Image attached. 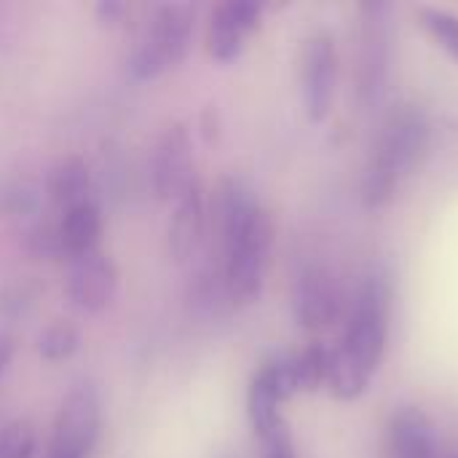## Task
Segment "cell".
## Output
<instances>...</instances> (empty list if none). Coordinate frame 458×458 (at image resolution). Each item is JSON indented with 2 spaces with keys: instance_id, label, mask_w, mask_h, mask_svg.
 I'll return each mask as SVG.
<instances>
[{
  "instance_id": "1",
  "label": "cell",
  "mask_w": 458,
  "mask_h": 458,
  "mask_svg": "<svg viewBox=\"0 0 458 458\" xmlns=\"http://www.w3.org/2000/svg\"><path fill=\"white\" fill-rule=\"evenodd\" d=\"M212 223L231 303H255L263 293L274 247L271 215L239 177H223L212 199Z\"/></svg>"
},
{
  "instance_id": "2",
  "label": "cell",
  "mask_w": 458,
  "mask_h": 458,
  "mask_svg": "<svg viewBox=\"0 0 458 458\" xmlns=\"http://www.w3.org/2000/svg\"><path fill=\"white\" fill-rule=\"evenodd\" d=\"M429 137L432 126L421 105L405 102L386 115L362 177L365 207L378 209L397 196L400 185L421 166L429 150Z\"/></svg>"
},
{
  "instance_id": "3",
  "label": "cell",
  "mask_w": 458,
  "mask_h": 458,
  "mask_svg": "<svg viewBox=\"0 0 458 458\" xmlns=\"http://www.w3.org/2000/svg\"><path fill=\"white\" fill-rule=\"evenodd\" d=\"M389 309L392 290L384 276H368L352 301L344 338L335 344L346 357H352L368 376L384 362L389 344Z\"/></svg>"
},
{
  "instance_id": "4",
  "label": "cell",
  "mask_w": 458,
  "mask_h": 458,
  "mask_svg": "<svg viewBox=\"0 0 458 458\" xmlns=\"http://www.w3.org/2000/svg\"><path fill=\"white\" fill-rule=\"evenodd\" d=\"M193 8L185 3H164L150 13V21L129 56V72L137 81H153L174 70L191 48Z\"/></svg>"
},
{
  "instance_id": "5",
  "label": "cell",
  "mask_w": 458,
  "mask_h": 458,
  "mask_svg": "<svg viewBox=\"0 0 458 458\" xmlns=\"http://www.w3.org/2000/svg\"><path fill=\"white\" fill-rule=\"evenodd\" d=\"M102 429V403L94 384L81 381L62 400L54 419L48 458H89Z\"/></svg>"
},
{
  "instance_id": "6",
  "label": "cell",
  "mask_w": 458,
  "mask_h": 458,
  "mask_svg": "<svg viewBox=\"0 0 458 458\" xmlns=\"http://www.w3.org/2000/svg\"><path fill=\"white\" fill-rule=\"evenodd\" d=\"M360 54H357V99L362 110L381 102L392 59V21L386 3L360 5Z\"/></svg>"
},
{
  "instance_id": "7",
  "label": "cell",
  "mask_w": 458,
  "mask_h": 458,
  "mask_svg": "<svg viewBox=\"0 0 458 458\" xmlns=\"http://www.w3.org/2000/svg\"><path fill=\"white\" fill-rule=\"evenodd\" d=\"M338 83V48L335 38L325 30L314 32L303 46L301 59V94L311 123H322L330 115Z\"/></svg>"
},
{
  "instance_id": "8",
  "label": "cell",
  "mask_w": 458,
  "mask_h": 458,
  "mask_svg": "<svg viewBox=\"0 0 458 458\" xmlns=\"http://www.w3.org/2000/svg\"><path fill=\"white\" fill-rule=\"evenodd\" d=\"M150 180H153L156 196L164 201H177L196 182L193 137L182 121L169 123L164 134L158 137L153 158H150Z\"/></svg>"
},
{
  "instance_id": "9",
  "label": "cell",
  "mask_w": 458,
  "mask_h": 458,
  "mask_svg": "<svg viewBox=\"0 0 458 458\" xmlns=\"http://www.w3.org/2000/svg\"><path fill=\"white\" fill-rule=\"evenodd\" d=\"M118 293V268L102 250L67 260V298L83 314L105 311Z\"/></svg>"
},
{
  "instance_id": "10",
  "label": "cell",
  "mask_w": 458,
  "mask_h": 458,
  "mask_svg": "<svg viewBox=\"0 0 458 458\" xmlns=\"http://www.w3.org/2000/svg\"><path fill=\"white\" fill-rule=\"evenodd\" d=\"M344 295L327 268L309 266L293 284V314L303 330H325L341 317Z\"/></svg>"
},
{
  "instance_id": "11",
  "label": "cell",
  "mask_w": 458,
  "mask_h": 458,
  "mask_svg": "<svg viewBox=\"0 0 458 458\" xmlns=\"http://www.w3.org/2000/svg\"><path fill=\"white\" fill-rule=\"evenodd\" d=\"M263 19V5L255 0H225L212 11L207 27V51L215 62H233L244 51V40L258 30Z\"/></svg>"
},
{
  "instance_id": "12",
  "label": "cell",
  "mask_w": 458,
  "mask_h": 458,
  "mask_svg": "<svg viewBox=\"0 0 458 458\" xmlns=\"http://www.w3.org/2000/svg\"><path fill=\"white\" fill-rule=\"evenodd\" d=\"M443 440L435 421L416 405L397 408L386 424V458H440Z\"/></svg>"
},
{
  "instance_id": "13",
  "label": "cell",
  "mask_w": 458,
  "mask_h": 458,
  "mask_svg": "<svg viewBox=\"0 0 458 458\" xmlns=\"http://www.w3.org/2000/svg\"><path fill=\"white\" fill-rule=\"evenodd\" d=\"M204 228H207V204H204L201 182L196 180L174 201V212L169 220V255L177 263H188L199 252Z\"/></svg>"
},
{
  "instance_id": "14",
  "label": "cell",
  "mask_w": 458,
  "mask_h": 458,
  "mask_svg": "<svg viewBox=\"0 0 458 458\" xmlns=\"http://www.w3.org/2000/svg\"><path fill=\"white\" fill-rule=\"evenodd\" d=\"M284 403H287V397L279 389L274 368H271V362H266L252 376L250 389H247V416H250V424H252L258 440H266L274 432H279L282 427H287L284 419H282V405Z\"/></svg>"
},
{
  "instance_id": "15",
  "label": "cell",
  "mask_w": 458,
  "mask_h": 458,
  "mask_svg": "<svg viewBox=\"0 0 458 458\" xmlns=\"http://www.w3.org/2000/svg\"><path fill=\"white\" fill-rule=\"evenodd\" d=\"M99 236H102V212L91 199L62 212V217H59L62 258L70 260L83 252L99 250Z\"/></svg>"
},
{
  "instance_id": "16",
  "label": "cell",
  "mask_w": 458,
  "mask_h": 458,
  "mask_svg": "<svg viewBox=\"0 0 458 458\" xmlns=\"http://www.w3.org/2000/svg\"><path fill=\"white\" fill-rule=\"evenodd\" d=\"M89 191H91V172L83 158L64 156L48 169L46 193L56 207H62V212L81 201H89Z\"/></svg>"
},
{
  "instance_id": "17",
  "label": "cell",
  "mask_w": 458,
  "mask_h": 458,
  "mask_svg": "<svg viewBox=\"0 0 458 458\" xmlns=\"http://www.w3.org/2000/svg\"><path fill=\"white\" fill-rule=\"evenodd\" d=\"M373 376H368L352 357H346L338 346H330V365H327V392L341 400V403H354L360 400Z\"/></svg>"
},
{
  "instance_id": "18",
  "label": "cell",
  "mask_w": 458,
  "mask_h": 458,
  "mask_svg": "<svg viewBox=\"0 0 458 458\" xmlns=\"http://www.w3.org/2000/svg\"><path fill=\"white\" fill-rule=\"evenodd\" d=\"M327 365H330V346L314 341L303 352L293 354L295 384L298 392H317L327 384Z\"/></svg>"
},
{
  "instance_id": "19",
  "label": "cell",
  "mask_w": 458,
  "mask_h": 458,
  "mask_svg": "<svg viewBox=\"0 0 458 458\" xmlns=\"http://www.w3.org/2000/svg\"><path fill=\"white\" fill-rule=\"evenodd\" d=\"M416 19L424 32L458 64V13L437 5H421L416 8Z\"/></svg>"
},
{
  "instance_id": "20",
  "label": "cell",
  "mask_w": 458,
  "mask_h": 458,
  "mask_svg": "<svg viewBox=\"0 0 458 458\" xmlns=\"http://www.w3.org/2000/svg\"><path fill=\"white\" fill-rule=\"evenodd\" d=\"M35 349L46 362H64L81 349V333L70 322H54L38 335Z\"/></svg>"
},
{
  "instance_id": "21",
  "label": "cell",
  "mask_w": 458,
  "mask_h": 458,
  "mask_svg": "<svg viewBox=\"0 0 458 458\" xmlns=\"http://www.w3.org/2000/svg\"><path fill=\"white\" fill-rule=\"evenodd\" d=\"M35 445H38V435L27 419L8 421L0 429V458H32Z\"/></svg>"
},
{
  "instance_id": "22",
  "label": "cell",
  "mask_w": 458,
  "mask_h": 458,
  "mask_svg": "<svg viewBox=\"0 0 458 458\" xmlns=\"http://www.w3.org/2000/svg\"><path fill=\"white\" fill-rule=\"evenodd\" d=\"M27 250L35 258H62V247H59V220L56 223H35L27 231Z\"/></svg>"
},
{
  "instance_id": "23",
  "label": "cell",
  "mask_w": 458,
  "mask_h": 458,
  "mask_svg": "<svg viewBox=\"0 0 458 458\" xmlns=\"http://www.w3.org/2000/svg\"><path fill=\"white\" fill-rule=\"evenodd\" d=\"M260 445H263V456L260 458H298L295 456V445H293V435L287 427H282L271 437L260 440Z\"/></svg>"
},
{
  "instance_id": "24",
  "label": "cell",
  "mask_w": 458,
  "mask_h": 458,
  "mask_svg": "<svg viewBox=\"0 0 458 458\" xmlns=\"http://www.w3.org/2000/svg\"><path fill=\"white\" fill-rule=\"evenodd\" d=\"M94 13H97V19L105 21V24H118V21L123 19V13H126V5L118 3V0H102V3H97Z\"/></svg>"
},
{
  "instance_id": "25",
  "label": "cell",
  "mask_w": 458,
  "mask_h": 458,
  "mask_svg": "<svg viewBox=\"0 0 458 458\" xmlns=\"http://www.w3.org/2000/svg\"><path fill=\"white\" fill-rule=\"evenodd\" d=\"M13 352H16V344L8 333H0V376L8 370L11 360H13Z\"/></svg>"
},
{
  "instance_id": "26",
  "label": "cell",
  "mask_w": 458,
  "mask_h": 458,
  "mask_svg": "<svg viewBox=\"0 0 458 458\" xmlns=\"http://www.w3.org/2000/svg\"><path fill=\"white\" fill-rule=\"evenodd\" d=\"M443 458H458V451H445V454H443Z\"/></svg>"
}]
</instances>
